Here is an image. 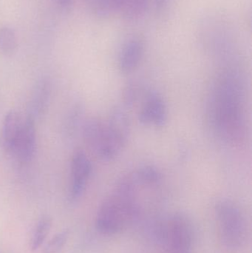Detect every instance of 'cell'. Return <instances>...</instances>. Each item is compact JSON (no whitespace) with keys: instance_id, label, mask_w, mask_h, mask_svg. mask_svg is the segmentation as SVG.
Returning a JSON list of instances; mask_svg holds the SVG:
<instances>
[{"instance_id":"1","label":"cell","mask_w":252,"mask_h":253,"mask_svg":"<svg viewBox=\"0 0 252 253\" xmlns=\"http://www.w3.org/2000/svg\"><path fill=\"white\" fill-rule=\"evenodd\" d=\"M245 89L239 73H222L215 83L208 102V118L215 133L230 144L245 138Z\"/></svg>"},{"instance_id":"2","label":"cell","mask_w":252,"mask_h":253,"mask_svg":"<svg viewBox=\"0 0 252 253\" xmlns=\"http://www.w3.org/2000/svg\"><path fill=\"white\" fill-rule=\"evenodd\" d=\"M138 185L133 175H125L101 205L96 218L98 231L114 235L126 228L138 211Z\"/></svg>"},{"instance_id":"3","label":"cell","mask_w":252,"mask_h":253,"mask_svg":"<svg viewBox=\"0 0 252 253\" xmlns=\"http://www.w3.org/2000/svg\"><path fill=\"white\" fill-rule=\"evenodd\" d=\"M81 132L89 148L104 161L115 159L129 137L128 134L115 125L97 118L86 120L81 126Z\"/></svg>"},{"instance_id":"4","label":"cell","mask_w":252,"mask_h":253,"mask_svg":"<svg viewBox=\"0 0 252 253\" xmlns=\"http://www.w3.org/2000/svg\"><path fill=\"white\" fill-rule=\"evenodd\" d=\"M216 215L223 245L232 251L243 248L248 237V227L241 209L230 201H220L216 205Z\"/></svg>"},{"instance_id":"5","label":"cell","mask_w":252,"mask_h":253,"mask_svg":"<svg viewBox=\"0 0 252 253\" xmlns=\"http://www.w3.org/2000/svg\"><path fill=\"white\" fill-rule=\"evenodd\" d=\"M165 253H192L194 230L190 218L181 212L170 215L159 229Z\"/></svg>"},{"instance_id":"6","label":"cell","mask_w":252,"mask_h":253,"mask_svg":"<svg viewBox=\"0 0 252 253\" xmlns=\"http://www.w3.org/2000/svg\"><path fill=\"white\" fill-rule=\"evenodd\" d=\"M92 173V164L85 152L75 150L71 165V195L73 199H79L85 190Z\"/></svg>"},{"instance_id":"7","label":"cell","mask_w":252,"mask_h":253,"mask_svg":"<svg viewBox=\"0 0 252 253\" xmlns=\"http://www.w3.org/2000/svg\"><path fill=\"white\" fill-rule=\"evenodd\" d=\"M167 119V106L164 99L157 92H149L139 111V122L144 126L159 127L165 125Z\"/></svg>"},{"instance_id":"8","label":"cell","mask_w":252,"mask_h":253,"mask_svg":"<svg viewBox=\"0 0 252 253\" xmlns=\"http://www.w3.org/2000/svg\"><path fill=\"white\" fill-rule=\"evenodd\" d=\"M35 122L28 115L24 119L22 131L13 151V156L23 163L31 162L35 154L36 146Z\"/></svg>"},{"instance_id":"9","label":"cell","mask_w":252,"mask_h":253,"mask_svg":"<svg viewBox=\"0 0 252 253\" xmlns=\"http://www.w3.org/2000/svg\"><path fill=\"white\" fill-rule=\"evenodd\" d=\"M144 42L139 37L127 40L121 47L118 56V68L124 74H129L137 68L143 57Z\"/></svg>"},{"instance_id":"10","label":"cell","mask_w":252,"mask_h":253,"mask_svg":"<svg viewBox=\"0 0 252 253\" xmlns=\"http://www.w3.org/2000/svg\"><path fill=\"white\" fill-rule=\"evenodd\" d=\"M24 119L16 111H10L3 120L1 130V144L4 151L13 155L18 138L23 126Z\"/></svg>"},{"instance_id":"11","label":"cell","mask_w":252,"mask_h":253,"mask_svg":"<svg viewBox=\"0 0 252 253\" xmlns=\"http://www.w3.org/2000/svg\"><path fill=\"white\" fill-rule=\"evenodd\" d=\"M51 96V84L47 78L37 82L33 90L28 107V116L34 120L42 117L48 108Z\"/></svg>"},{"instance_id":"12","label":"cell","mask_w":252,"mask_h":253,"mask_svg":"<svg viewBox=\"0 0 252 253\" xmlns=\"http://www.w3.org/2000/svg\"><path fill=\"white\" fill-rule=\"evenodd\" d=\"M149 5V0H122L119 15L125 20L135 22L144 16Z\"/></svg>"},{"instance_id":"13","label":"cell","mask_w":252,"mask_h":253,"mask_svg":"<svg viewBox=\"0 0 252 253\" xmlns=\"http://www.w3.org/2000/svg\"><path fill=\"white\" fill-rule=\"evenodd\" d=\"M52 227V220L48 215H43L36 225L31 241L30 248L32 252L38 251L47 239Z\"/></svg>"},{"instance_id":"14","label":"cell","mask_w":252,"mask_h":253,"mask_svg":"<svg viewBox=\"0 0 252 253\" xmlns=\"http://www.w3.org/2000/svg\"><path fill=\"white\" fill-rule=\"evenodd\" d=\"M133 174L140 184L146 187L158 185L162 181V174L159 169L150 165L142 167Z\"/></svg>"},{"instance_id":"15","label":"cell","mask_w":252,"mask_h":253,"mask_svg":"<svg viewBox=\"0 0 252 253\" xmlns=\"http://www.w3.org/2000/svg\"><path fill=\"white\" fill-rule=\"evenodd\" d=\"M122 0H90L93 11L99 17L119 14Z\"/></svg>"},{"instance_id":"16","label":"cell","mask_w":252,"mask_h":253,"mask_svg":"<svg viewBox=\"0 0 252 253\" xmlns=\"http://www.w3.org/2000/svg\"><path fill=\"white\" fill-rule=\"evenodd\" d=\"M17 48L16 32L10 27L0 28V50L5 56H11Z\"/></svg>"},{"instance_id":"17","label":"cell","mask_w":252,"mask_h":253,"mask_svg":"<svg viewBox=\"0 0 252 253\" xmlns=\"http://www.w3.org/2000/svg\"><path fill=\"white\" fill-rule=\"evenodd\" d=\"M81 117H82V111L81 107L79 105L72 107V109L68 113L65 126H64L67 135H72L76 132L77 127L81 125Z\"/></svg>"},{"instance_id":"18","label":"cell","mask_w":252,"mask_h":253,"mask_svg":"<svg viewBox=\"0 0 252 253\" xmlns=\"http://www.w3.org/2000/svg\"><path fill=\"white\" fill-rule=\"evenodd\" d=\"M68 238L69 231L68 230H62L56 233L46 244L43 253H59L66 245Z\"/></svg>"},{"instance_id":"19","label":"cell","mask_w":252,"mask_h":253,"mask_svg":"<svg viewBox=\"0 0 252 253\" xmlns=\"http://www.w3.org/2000/svg\"><path fill=\"white\" fill-rule=\"evenodd\" d=\"M58 5L63 10H69L74 3V0H56Z\"/></svg>"},{"instance_id":"20","label":"cell","mask_w":252,"mask_h":253,"mask_svg":"<svg viewBox=\"0 0 252 253\" xmlns=\"http://www.w3.org/2000/svg\"><path fill=\"white\" fill-rule=\"evenodd\" d=\"M170 0H155V9L157 11L161 12L168 5Z\"/></svg>"}]
</instances>
